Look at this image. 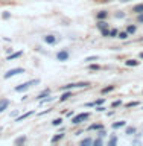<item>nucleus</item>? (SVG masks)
Instances as JSON below:
<instances>
[{
    "label": "nucleus",
    "instance_id": "obj_10",
    "mask_svg": "<svg viewBox=\"0 0 143 146\" xmlns=\"http://www.w3.org/2000/svg\"><path fill=\"white\" fill-rule=\"evenodd\" d=\"M34 114V111H27V113H25V114H21V116H18L17 119H15V122H23L25 119H27L29 116H32Z\"/></svg>",
    "mask_w": 143,
    "mask_h": 146
},
{
    "label": "nucleus",
    "instance_id": "obj_32",
    "mask_svg": "<svg viewBox=\"0 0 143 146\" xmlns=\"http://www.w3.org/2000/svg\"><path fill=\"white\" fill-rule=\"evenodd\" d=\"M119 105H122V100H120V99L114 100V102L111 104V107H113V108H116V107H119Z\"/></svg>",
    "mask_w": 143,
    "mask_h": 146
},
{
    "label": "nucleus",
    "instance_id": "obj_14",
    "mask_svg": "<svg viewBox=\"0 0 143 146\" xmlns=\"http://www.w3.org/2000/svg\"><path fill=\"white\" fill-rule=\"evenodd\" d=\"M123 126H126V122H125V120H120V122L113 123V129H119V128H123Z\"/></svg>",
    "mask_w": 143,
    "mask_h": 146
},
{
    "label": "nucleus",
    "instance_id": "obj_3",
    "mask_svg": "<svg viewBox=\"0 0 143 146\" xmlns=\"http://www.w3.org/2000/svg\"><path fill=\"white\" fill-rule=\"evenodd\" d=\"M88 117H90V113H81V114H78V116L72 117V123H73V125H79V123L85 122Z\"/></svg>",
    "mask_w": 143,
    "mask_h": 146
},
{
    "label": "nucleus",
    "instance_id": "obj_6",
    "mask_svg": "<svg viewBox=\"0 0 143 146\" xmlns=\"http://www.w3.org/2000/svg\"><path fill=\"white\" fill-rule=\"evenodd\" d=\"M9 99H6V98H2L0 99V114H2L5 110H8V107H9Z\"/></svg>",
    "mask_w": 143,
    "mask_h": 146
},
{
    "label": "nucleus",
    "instance_id": "obj_36",
    "mask_svg": "<svg viewBox=\"0 0 143 146\" xmlns=\"http://www.w3.org/2000/svg\"><path fill=\"white\" fill-rule=\"evenodd\" d=\"M114 17H116V18H123V17H125V14H123L122 11H119V12L114 14Z\"/></svg>",
    "mask_w": 143,
    "mask_h": 146
},
{
    "label": "nucleus",
    "instance_id": "obj_39",
    "mask_svg": "<svg viewBox=\"0 0 143 146\" xmlns=\"http://www.w3.org/2000/svg\"><path fill=\"white\" fill-rule=\"evenodd\" d=\"M98 135H99V137H105V135H107V132H105L104 129H99V132H98Z\"/></svg>",
    "mask_w": 143,
    "mask_h": 146
},
{
    "label": "nucleus",
    "instance_id": "obj_38",
    "mask_svg": "<svg viewBox=\"0 0 143 146\" xmlns=\"http://www.w3.org/2000/svg\"><path fill=\"white\" fill-rule=\"evenodd\" d=\"M137 105H139V102H130V104H126V107L131 108V107H137Z\"/></svg>",
    "mask_w": 143,
    "mask_h": 146
},
{
    "label": "nucleus",
    "instance_id": "obj_4",
    "mask_svg": "<svg viewBox=\"0 0 143 146\" xmlns=\"http://www.w3.org/2000/svg\"><path fill=\"white\" fill-rule=\"evenodd\" d=\"M21 73H25V68L21 67H17V68H11V70H8L6 73H5V79H9V78H14L17 75H21Z\"/></svg>",
    "mask_w": 143,
    "mask_h": 146
},
{
    "label": "nucleus",
    "instance_id": "obj_18",
    "mask_svg": "<svg viewBox=\"0 0 143 146\" xmlns=\"http://www.w3.org/2000/svg\"><path fill=\"white\" fill-rule=\"evenodd\" d=\"M125 64H126V66H132V67H136V66H139V61H136V59H126V61H125Z\"/></svg>",
    "mask_w": 143,
    "mask_h": 146
},
{
    "label": "nucleus",
    "instance_id": "obj_29",
    "mask_svg": "<svg viewBox=\"0 0 143 146\" xmlns=\"http://www.w3.org/2000/svg\"><path fill=\"white\" fill-rule=\"evenodd\" d=\"M100 34H102V36H107V38H108V36H110V27L102 29V31H100Z\"/></svg>",
    "mask_w": 143,
    "mask_h": 146
},
{
    "label": "nucleus",
    "instance_id": "obj_5",
    "mask_svg": "<svg viewBox=\"0 0 143 146\" xmlns=\"http://www.w3.org/2000/svg\"><path fill=\"white\" fill-rule=\"evenodd\" d=\"M69 58H70V52L67 49H61L57 53V59L59 62H66V61H69Z\"/></svg>",
    "mask_w": 143,
    "mask_h": 146
},
{
    "label": "nucleus",
    "instance_id": "obj_9",
    "mask_svg": "<svg viewBox=\"0 0 143 146\" xmlns=\"http://www.w3.org/2000/svg\"><path fill=\"white\" fill-rule=\"evenodd\" d=\"M96 26H98V29H99V31H102V29H107V27H108V23L105 21V20H98Z\"/></svg>",
    "mask_w": 143,
    "mask_h": 146
},
{
    "label": "nucleus",
    "instance_id": "obj_11",
    "mask_svg": "<svg viewBox=\"0 0 143 146\" xmlns=\"http://www.w3.org/2000/svg\"><path fill=\"white\" fill-rule=\"evenodd\" d=\"M126 32H128L130 35L136 34V32H137V26H136V25H128V26H126Z\"/></svg>",
    "mask_w": 143,
    "mask_h": 146
},
{
    "label": "nucleus",
    "instance_id": "obj_21",
    "mask_svg": "<svg viewBox=\"0 0 143 146\" xmlns=\"http://www.w3.org/2000/svg\"><path fill=\"white\" fill-rule=\"evenodd\" d=\"M90 145H93V140L91 139H84L81 141V146H90Z\"/></svg>",
    "mask_w": 143,
    "mask_h": 146
},
{
    "label": "nucleus",
    "instance_id": "obj_1",
    "mask_svg": "<svg viewBox=\"0 0 143 146\" xmlns=\"http://www.w3.org/2000/svg\"><path fill=\"white\" fill-rule=\"evenodd\" d=\"M37 84H40V79H34V81H27V82H25V84H20V85H17L15 90L17 93H21V91H26V90H29L32 85H37Z\"/></svg>",
    "mask_w": 143,
    "mask_h": 146
},
{
    "label": "nucleus",
    "instance_id": "obj_26",
    "mask_svg": "<svg viewBox=\"0 0 143 146\" xmlns=\"http://www.w3.org/2000/svg\"><path fill=\"white\" fill-rule=\"evenodd\" d=\"M88 70H91V72H98V70H99V66H98V64H90V66H88Z\"/></svg>",
    "mask_w": 143,
    "mask_h": 146
},
{
    "label": "nucleus",
    "instance_id": "obj_33",
    "mask_svg": "<svg viewBox=\"0 0 143 146\" xmlns=\"http://www.w3.org/2000/svg\"><path fill=\"white\" fill-rule=\"evenodd\" d=\"M2 17H3V20H8V18L11 17V12H8V11H3V14H2Z\"/></svg>",
    "mask_w": 143,
    "mask_h": 146
},
{
    "label": "nucleus",
    "instance_id": "obj_25",
    "mask_svg": "<svg viewBox=\"0 0 143 146\" xmlns=\"http://www.w3.org/2000/svg\"><path fill=\"white\" fill-rule=\"evenodd\" d=\"M63 137H64V134H57L55 137H52V143H57L58 140H61V139H63Z\"/></svg>",
    "mask_w": 143,
    "mask_h": 146
},
{
    "label": "nucleus",
    "instance_id": "obj_35",
    "mask_svg": "<svg viewBox=\"0 0 143 146\" xmlns=\"http://www.w3.org/2000/svg\"><path fill=\"white\" fill-rule=\"evenodd\" d=\"M78 88H82V87H87L88 85V82H78V84H75Z\"/></svg>",
    "mask_w": 143,
    "mask_h": 146
},
{
    "label": "nucleus",
    "instance_id": "obj_23",
    "mask_svg": "<svg viewBox=\"0 0 143 146\" xmlns=\"http://www.w3.org/2000/svg\"><path fill=\"white\" fill-rule=\"evenodd\" d=\"M25 141H26V137L21 135V137H18V139L14 141V145H21V143H25Z\"/></svg>",
    "mask_w": 143,
    "mask_h": 146
},
{
    "label": "nucleus",
    "instance_id": "obj_16",
    "mask_svg": "<svg viewBox=\"0 0 143 146\" xmlns=\"http://www.w3.org/2000/svg\"><path fill=\"white\" fill-rule=\"evenodd\" d=\"M136 132H137V129H136L134 126H128L126 129H125V134H126V135H134Z\"/></svg>",
    "mask_w": 143,
    "mask_h": 146
},
{
    "label": "nucleus",
    "instance_id": "obj_43",
    "mask_svg": "<svg viewBox=\"0 0 143 146\" xmlns=\"http://www.w3.org/2000/svg\"><path fill=\"white\" fill-rule=\"evenodd\" d=\"M140 58L143 59V52H140Z\"/></svg>",
    "mask_w": 143,
    "mask_h": 146
},
{
    "label": "nucleus",
    "instance_id": "obj_42",
    "mask_svg": "<svg viewBox=\"0 0 143 146\" xmlns=\"http://www.w3.org/2000/svg\"><path fill=\"white\" fill-rule=\"evenodd\" d=\"M120 2H123V3H126V2H130V0H120Z\"/></svg>",
    "mask_w": 143,
    "mask_h": 146
},
{
    "label": "nucleus",
    "instance_id": "obj_13",
    "mask_svg": "<svg viewBox=\"0 0 143 146\" xmlns=\"http://www.w3.org/2000/svg\"><path fill=\"white\" fill-rule=\"evenodd\" d=\"M132 12H134V14H142V12H143V3L136 5V6L132 8Z\"/></svg>",
    "mask_w": 143,
    "mask_h": 146
},
{
    "label": "nucleus",
    "instance_id": "obj_2",
    "mask_svg": "<svg viewBox=\"0 0 143 146\" xmlns=\"http://www.w3.org/2000/svg\"><path fill=\"white\" fill-rule=\"evenodd\" d=\"M43 41H44L47 46H57L58 41H59V36L55 35V34H47V35L43 36Z\"/></svg>",
    "mask_w": 143,
    "mask_h": 146
},
{
    "label": "nucleus",
    "instance_id": "obj_40",
    "mask_svg": "<svg viewBox=\"0 0 143 146\" xmlns=\"http://www.w3.org/2000/svg\"><path fill=\"white\" fill-rule=\"evenodd\" d=\"M104 102H105L104 99H98V100H96V102H94V107H96V105H102Z\"/></svg>",
    "mask_w": 143,
    "mask_h": 146
},
{
    "label": "nucleus",
    "instance_id": "obj_17",
    "mask_svg": "<svg viewBox=\"0 0 143 146\" xmlns=\"http://www.w3.org/2000/svg\"><path fill=\"white\" fill-rule=\"evenodd\" d=\"M23 55V52H17V53H12V55H9L8 56V61H12V59H17V58H20Z\"/></svg>",
    "mask_w": 143,
    "mask_h": 146
},
{
    "label": "nucleus",
    "instance_id": "obj_28",
    "mask_svg": "<svg viewBox=\"0 0 143 146\" xmlns=\"http://www.w3.org/2000/svg\"><path fill=\"white\" fill-rule=\"evenodd\" d=\"M93 145H94V146H100V145H104V141H102V137H99V139L93 140Z\"/></svg>",
    "mask_w": 143,
    "mask_h": 146
},
{
    "label": "nucleus",
    "instance_id": "obj_31",
    "mask_svg": "<svg viewBox=\"0 0 143 146\" xmlns=\"http://www.w3.org/2000/svg\"><path fill=\"white\" fill-rule=\"evenodd\" d=\"M75 84H67V85H64V87H61V90L64 91V90H70V88H75Z\"/></svg>",
    "mask_w": 143,
    "mask_h": 146
},
{
    "label": "nucleus",
    "instance_id": "obj_27",
    "mask_svg": "<svg viewBox=\"0 0 143 146\" xmlns=\"http://www.w3.org/2000/svg\"><path fill=\"white\" fill-rule=\"evenodd\" d=\"M116 87L114 85H110V87H105V88H102V93H110V91H113Z\"/></svg>",
    "mask_w": 143,
    "mask_h": 146
},
{
    "label": "nucleus",
    "instance_id": "obj_24",
    "mask_svg": "<svg viewBox=\"0 0 143 146\" xmlns=\"http://www.w3.org/2000/svg\"><path fill=\"white\" fill-rule=\"evenodd\" d=\"M119 31L117 29H110V38H117Z\"/></svg>",
    "mask_w": 143,
    "mask_h": 146
},
{
    "label": "nucleus",
    "instance_id": "obj_44",
    "mask_svg": "<svg viewBox=\"0 0 143 146\" xmlns=\"http://www.w3.org/2000/svg\"><path fill=\"white\" fill-rule=\"evenodd\" d=\"M5 2H6V0H5Z\"/></svg>",
    "mask_w": 143,
    "mask_h": 146
},
{
    "label": "nucleus",
    "instance_id": "obj_20",
    "mask_svg": "<svg viewBox=\"0 0 143 146\" xmlns=\"http://www.w3.org/2000/svg\"><path fill=\"white\" fill-rule=\"evenodd\" d=\"M114 145H117V137L111 135V137H110V140H108V146H114Z\"/></svg>",
    "mask_w": 143,
    "mask_h": 146
},
{
    "label": "nucleus",
    "instance_id": "obj_22",
    "mask_svg": "<svg viewBox=\"0 0 143 146\" xmlns=\"http://www.w3.org/2000/svg\"><path fill=\"white\" fill-rule=\"evenodd\" d=\"M61 123H63V119L61 117H57V119H53V120H52V125L53 126H59Z\"/></svg>",
    "mask_w": 143,
    "mask_h": 146
},
{
    "label": "nucleus",
    "instance_id": "obj_41",
    "mask_svg": "<svg viewBox=\"0 0 143 146\" xmlns=\"http://www.w3.org/2000/svg\"><path fill=\"white\" fill-rule=\"evenodd\" d=\"M104 107H100V105H96V111H104Z\"/></svg>",
    "mask_w": 143,
    "mask_h": 146
},
{
    "label": "nucleus",
    "instance_id": "obj_12",
    "mask_svg": "<svg viewBox=\"0 0 143 146\" xmlns=\"http://www.w3.org/2000/svg\"><path fill=\"white\" fill-rule=\"evenodd\" d=\"M128 36H130V34H128L126 31H120V32L117 34V38H119V40H128Z\"/></svg>",
    "mask_w": 143,
    "mask_h": 146
},
{
    "label": "nucleus",
    "instance_id": "obj_34",
    "mask_svg": "<svg viewBox=\"0 0 143 146\" xmlns=\"http://www.w3.org/2000/svg\"><path fill=\"white\" fill-rule=\"evenodd\" d=\"M53 98H49V96H46V99H41V104H47V102H52Z\"/></svg>",
    "mask_w": 143,
    "mask_h": 146
},
{
    "label": "nucleus",
    "instance_id": "obj_30",
    "mask_svg": "<svg viewBox=\"0 0 143 146\" xmlns=\"http://www.w3.org/2000/svg\"><path fill=\"white\" fill-rule=\"evenodd\" d=\"M93 61H98V56H88L84 59V62H93Z\"/></svg>",
    "mask_w": 143,
    "mask_h": 146
},
{
    "label": "nucleus",
    "instance_id": "obj_15",
    "mask_svg": "<svg viewBox=\"0 0 143 146\" xmlns=\"http://www.w3.org/2000/svg\"><path fill=\"white\" fill-rule=\"evenodd\" d=\"M49 94H50V90L47 88V90H44V91H43V93H40V94H38V96H37V98H35V99H37V100H41V99H44V98H46V96H49Z\"/></svg>",
    "mask_w": 143,
    "mask_h": 146
},
{
    "label": "nucleus",
    "instance_id": "obj_8",
    "mask_svg": "<svg viewBox=\"0 0 143 146\" xmlns=\"http://www.w3.org/2000/svg\"><path fill=\"white\" fill-rule=\"evenodd\" d=\"M108 18V11H99L96 14V20H107Z\"/></svg>",
    "mask_w": 143,
    "mask_h": 146
},
{
    "label": "nucleus",
    "instance_id": "obj_19",
    "mask_svg": "<svg viewBox=\"0 0 143 146\" xmlns=\"http://www.w3.org/2000/svg\"><path fill=\"white\" fill-rule=\"evenodd\" d=\"M102 128H104V126L100 125V123H93V125H90V126H88V129H90V131H91V129L99 131V129H102Z\"/></svg>",
    "mask_w": 143,
    "mask_h": 146
},
{
    "label": "nucleus",
    "instance_id": "obj_37",
    "mask_svg": "<svg viewBox=\"0 0 143 146\" xmlns=\"http://www.w3.org/2000/svg\"><path fill=\"white\" fill-rule=\"evenodd\" d=\"M137 21L143 23V12H142V14H137Z\"/></svg>",
    "mask_w": 143,
    "mask_h": 146
},
{
    "label": "nucleus",
    "instance_id": "obj_7",
    "mask_svg": "<svg viewBox=\"0 0 143 146\" xmlns=\"http://www.w3.org/2000/svg\"><path fill=\"white\" fill-rule=\"evenodd\" d=\"M69 98H72V91H69V90H64V93L59 96V102H66V100Z\"/></svg>",
    "mask_w": 143,
    "mask_h": 146
}]
</instances>
